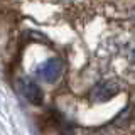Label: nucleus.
Instances as JSON below:
<instances>
[{
	"mask_svg": "<svg viewBox=\"0 0 135 135\" xmlns=\"http://www.w3.org/2000/svg\"><path fill=\"white\" fill-rule=\"evenodd\" d=\"M64 69L66 64L61 57H51L36 68V76L46 83H56L64 74Z\"/></svg>",
	"mask_w": 135,
	"mask_h": 135,
	"instance_id": "1",
	"label": "nucleus"
},
{
	"mask_svg": "<svg viewBox=\"0 0 135 135\" xmlns=\"http://www.w3.org/2000/svg\"><path fill=\"white\" fill-rule=\"evenodd\" d=\"M120 91V84L117 81H101L93 86L90 93V100L93 103H105V101L112 100L115 95Z\"/></svg>",
	"mask_w": 135,
	"mask_h": 135,
	"instance_id": "2",
	"label": "nucleus"
},
{
	"mask_svg": "<svg viewBox=\"0 0 135 135\" xmlns=\"http://www.w3.org/2000/svg\"><path fill=\"white\" fill-rule=\"evenodd\" d=\"M19 90L32 105H41L42 103V98H44V96H42V90L32 78H25V76L20 78L19 79Z\"/></svg>",
	"mask_w": 135,
	"mask_h": 135,
	"instance_id": "3",
	"label": "nucleus"
},
{
	"mask_svg": "<svg viewBox=\"0 0 135 135\" xmlns=\"http://www.w3.org/2000/svg\"><path fill=\"white\" fill-rule=\"evenodd\" d=\"M132 15H133V20H135V8H133V14Z\"/></svg>",
	"mask_w": 135,
	"mask_h": 135,
	"instance_id": "4",
	"label": "nucleus"
}]
</instances>
